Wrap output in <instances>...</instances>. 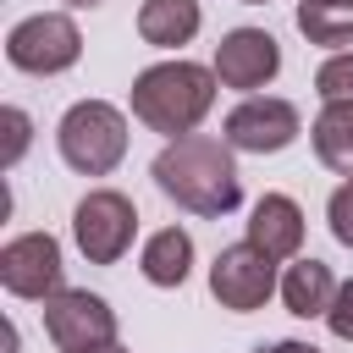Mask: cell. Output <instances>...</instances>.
Segmentation results:
<instances>
[{"mask_svg":"<svg viewBox=\"0 0 353 353\" xmlns=\"http://www.w3.org/2000/svg\"><path fill=\"white\" fill-rule=\"evenodd\" d=\"M254 353H320L314 342H298V336H281V342H265V347H254Z\"/></svg>","mask_w":353,"mask_h":353,"instance_id":"cell-21","label":"cell"},{"mask_svg":"<svg viewBox=\"0 0 353 353\" xmlns=\"http://www.w3.org/2000/svg\"><path fill=\"white\" fill-rule=\"evenodd\" d=\"M298 33L320 50L353 44V0H298Z\"/></svg>","mask_w":353,"mask_h":353,"instance_id":"cell-16","label":"cell"},{"mask_svg":"<svg viewBox=\"0 0 353 353\" xmlns=\"http://www.w3.org/2000/svg\"><path fill=\"white\" fill-rule=\"evenodd\" d=\"M309 138H314L320 165L336 171V176L347 182V176H353V105H320Z\"/></svg>","mask_w":353,"mask_h":353,"instance_id":"cell-15","label":"cell"},{"mask_svg":"<svg viewBox=\"0 0 353 353\" xmlns=\"http://www.w3.org/2000/svg\"><path fill=\"white\" fill-rule=\"evenodd\" d=\"M325 325H331V336L353 342V281L336 287V298H331V309H325Z\"/></svg>","mask_w":353,"mask_h":353,"instance_id":"cell-19","label":"cell"},{"mask_svg":"<svg viewBox=\"0 0 353 353\" xmlns=\"http://www.w3.org/2000/svg\"><path fill=\"white\" fill-rule=\"evenodd\" d=\"M210 292H215L221 309H232V314H254V309H265L270 292H281L276 259L259 254V248L243 237V243H232V248L215 254V265H210Z\"/></svg>","mask_w":353,"mask_h":353,"instance_id":"cell-7","label":"cell"},{"mask_svg":"<svg viewBox=\"0 0 353 353\" xmlns=\"http://www.w3.org/2000/svg\"><path fill=\"white\" fill-rule=\"evenodd\" d=\"M44 336L61 353H105L116 347V309L88 287H61L44 303Z\"/></svg>","mask_w":353,"mask_h":353,"instance_id":"cell-6","label":"cell"},{"mask_svg":"<svg viewBox=\"0 0 353 353\" xmlns=\"http://www.w3.org/2000/svg\"><path fill=\"white\" fill-rule=\"evenodd\" d=\"M215 77L221 88H237V94H254L265 88L276 72H281V44L265 33V28H232L221 44H215Z\"/></svg>","mask_w":353,"mask_h":353,"instance_id":"cell-10","label":"cell"},{"mask_svg":"<svg viewBox=\"0 0 353 353\" xmlns=\"http://www.w3.org/2000/svg\"><path fill=\"white\" fill-rule=\"evenodd\" d=\"M303 132V116L292 99H276V94H248L237 110H226L221 121V138L243 154H276L287 149L292 138Z\"/></svg>","mask_w":353,"mask_h":353,"instance_id":"cell-8","label":"cell"},{"mask_svg":"<svg viewBox=\"0 0 353 353\" xmlns=\"http://www.w3.org/2000/svg\"><path fill=\"white\" fill-rule=\"evenodd\" d=\"M314 94L325 105H353V50H336L320 72H314Z\"/></svg>","mask_w":353,"mask_h":353,"instance_id":"cell-17","label":"cell"},{"mask_svg":"<svg viewBox=\"0 0 353 353\" xmlns=\"http://www.w3.org/2000/svg\"><path fill=\"white\" fill-rule=\"evenodd\" d=\"M61 243L50 232H22L0 248V287L28 303H50L61 292Z\"/></svg>","mask_w":353,"mask_h":353,"instance_id":"cell-9","label":"cell"},{"mask_svg":"<svg viewBox=\"0 0 353 353\" xmlns=\"http://www.w3.org/2000/svg\"><path fill=\"white\" fill-rule=\"evenodd\" d=\"M149 176L176 210L204 215V221H221V215H232L243 204V176H237V160H232L226 138H204V132L171 138L154 154Z\"/></svg>","mask_w":353,"mask_h":353,"instance_id":"cell-1","label":"cell"},{"mask_svg":"<svg viewBox=\"0 0 353 353\" xmlns=\"http://www.w3.org/2000/svg\"><path fill=\"white\" fill-rule=\"evenodd\" d=\"M28 132H33L28 110L6 105V165H17V160H22V149H28Z\"/></svg>","mask_w":353,"mask_h":353,"instance_id":"cell-20","label":"cell"},{"mask_svg":"<svg viewBox=\"0 0 353 353\" xmlns=\"http://www.w3.org/2000/svg\"><path fill=\"white\" fill-rule=\"evenodd\" d=\"M83 55V33L66 11H33L22 17L11 33H6V61L28 77H55V72H72Z\"/></svg>","mask_w":353,"mask_h":353,"instance_id":"cell-4","label":"cell"},{"mask_svg":"<svg viewBox=\"0 0 353 353\" xmlns=\"http://www.w3.org/2000/svg\"><path fill=\"white\" fill-rule=\"evenodd\" d=\"M105 353H127V347H121V342H116V347H105Z\"/></svg>","mask_w":353,"mask_h":353,"instance_id":"cell-23","label":"cell"},{"mask_svg":"<svg viewBox=\"0 0 353 353\" xmlns=\"http://www.w3.org/2000/svg\"><path fill=\"white\" fill-rule=\"evenodd\" d=\"M248 243L259 254H270V259H298V248H303V210H298V199L265 193L248 210Z\"/></svg>","mask_w":353,"mask_h":353,"instance_id":"cell-11","label":"cell"},{"mask_svg":"<svg viewBox=\"0 0 353 353\" xmlns=\"http://www.w3.org/2000/svg\"><path fill=\"white\" fill-rule=\"evenodd\" d=\"M243 6H265V0H243Z\"/></svg>","mask_w":353,"mask_h":353,"instance_id":"cell-24","label":"cell"},{"mask_svg":"<svg viewBox=\"0 0 353 353\" xmlns=\"http://www.w3.org/2000/svg\"><path fill=\"white\" fill-rule=\"evenodd\" d=\"M66 6H72V11H88V6H99V0H66Z\"/></svg>","mask_w":353,"mask_h":353,"instance_id":"cell-22","label":"cell"},{"mask_svg":"<svg viewBox=\"0 0 353 353\" xmlns=\"http://www.w3.org/2000/svg\"><path fill=\"white\" fill-rule=\"evenodd\" d=\"M325 221H331V237L342 248H353V176L336 182V193L325 199Z\"/></svg>","mask_w":353,"mask_h":353,"instance_id":"cell-18","label":"cell"},{"mask_svg":"<svg viewBox=\"0 0 353 353\" xmlns=\"http://www.w3.org/2000/svg\"><path fill=\"white\" fill-rule=\"evenodd\" d=\"M138 270L149 287H182L188 270H193V237L182 226H160L143 237V254H138Z\"/></svg>","mask_w":353,"mask_h":353,"instance_id":"cell-14","label":"cell"},{"mask_svg":"<svg viewBox=\"0 0 353 353\" xmlns=\"http://www.w3.org/2000/svg\"><path fill=\"white\" fill-rule=\"evenodd\" d=\"M61 160L83 176H110L127 160V116L110 99H77L55 127Z\"/></svg>","mask_w":353,"mask_h":353,"instance_id":"cell-3","label":"cell"},{"mask_svg":"<svg viewBox=\"0 0 353 353\" xmlns=\"http://www.w3.org/2000/svg\"><path fill=\"white\" fill-rule=\"evenodd\" d=\"M215 66H199V61H160V66H143L132 77V116L149 127V132H165V138H188L210 105H215Z\"/></svg>","mask_w":353,"mask_h":353,"instance_id":"cell-2","label":"cell"},{"mask_svg":"<svg viewBox=\"0 0 353 353\" xmlns=\"http://www.w3.org/2000/svg\"><path fill=\"white\" fill-rule=\"evenodd\" d=\"M132 237H138V210H132L127 193L94 188L88 199H77V210H72V243L83 248L88 265H116V259H127Z\"/></svg>","mask_w":353,"mask_h":353,"instance_id":"cell-5","label":"cell"},{"mask_svg":"<svg viewBox=\"0 0 353 353\" xmlns=\"http://www.w3.org/2000/svg\"><path fill=\"white\" fill-rule=\"evenodd\" d=\"M336 276H331V265L325 259H292L287 270H281V303H287V314H298V320H314V314H325L331 309V298H336Z\"/></svg>","mask_w":353,"mask_h":353,"instance_id":"cell-12","label":"cell"},{"mask_svg":"<svg viewBox=\"0 0 353 353\" xmlns=\"http://www.w3.org/2000/svg\"><path fill=\"white\" fill-rule=\"evenodd\" d=\"M199 28H204L199 0H143L138 6V39L154 50H182V44H193Z\"/></svg>","mask_w":353,"mask_h":353,"instance_id":"cell-13","label":"cell"}]
</instances>
